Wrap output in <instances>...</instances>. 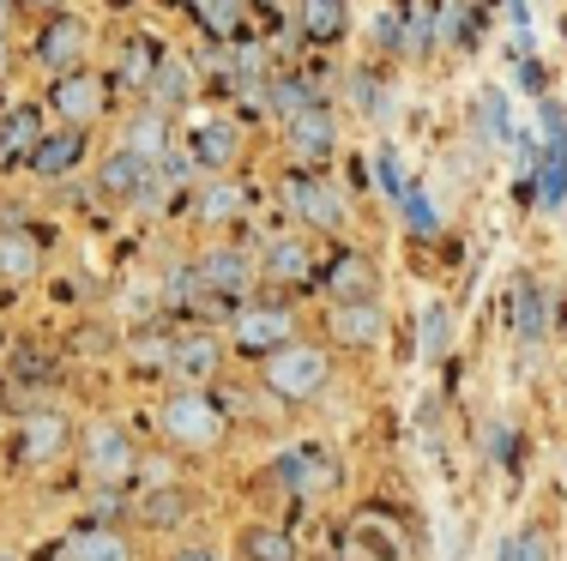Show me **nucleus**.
<instances>
[{"instance_id": "obj_1", "label": "nucleus", "mask_w": 567, "mask_h": 561, "mask_svg": "<svg viewBox=\"0 0 567 561\" xmlns=\"http://www.w3.org/2000/svg\"><path fill=\"white\" fill-rule=\"evenodd\" d=\"M145 417H152L157 447H164L169 459H187V465L224 459L229 440H236V423L224 417L212 386H164V393L145 405Z\"/></svg>"}, {"instance_id": "obj_2", "label": "nucleus", "mask_w": 567, "mask_h": 561, "mask_svg": "<svg viewBox=\"0 0 567 561\" xmlns=\"http://www.w3.org/2000/svg\"><path fill=\"white\" fill-rule=\"evenodd\" d=\"M332 555L339 561H423V526L404 501L362 496L344 507L339 531H332Z\"/></svg>"}, {"instance_id": "obj_3", "label": "nucleus", "mask_w": 567, "mask_h": 561, "mask_svg": "<svg viewBox=\"0 0 567 561\" xmlns=\"http://www.w3.org/2000/svg\"><path fill=\"white\" fill-rule=\"evenodd\" d=\"M79 411L61 405V398H43V405L19 411L12 429L0 435V453H7V471L12 477H55L61 465H73L79 453Z\"/></svg>"}, {"instance_id": "obj_4", "label": "nucleus", "mask_w": 567, "mask_h": 561, "mask_svg": "<svg viewBox=\"0 0 567 561\" xmlns=\"http://www.w3.org/2000/svg\"><path fill=\"white\" fill-rule=\"evenodd\" d=\"M254 381H260V393L272 398L278 411H308L320 405V398L332 393V381H339V351H332L327 339H290L284 351H272L266 363H254Z\"/></svg>"}, {"instance_id": "obj_5", "label": "nucleus", "mask_w": 567, "mask_h": 561, "mask_svg": "<svg viewBox=\"0 0 567 561\" xmlns=\"http://www.w3.org/2000/svg\"><path fill=\"white\" fill-rule=\"evenodd\" d=\"M85 489H140L145 484V447L121 417H85L73 453Z\"/></svg>"}, {"instance_id": "obj_6", "label": "nucleus", "mask_w": 567, "mask_h": 561, "mask_svg": "<svg viewBox=\"0 0 567 561\" xmlns=\"http://www.w3.org/2000/svg\"><path fill=\"white\" fill-rule=\"evenodd\" d=\"M206 513H212V496L194 477H157V484L133 489L127 526L140 531L145 543H182V538H194V526Z\"/></svg>"}, {"instance_id": "obj_7", "label": "nucleus", "mask_w": 567, "mask_h": 561, "mask_svg": "<svg viewBox=\"0 0 567 561\" xmlns=\"http://www.w3.org/2000/svg\"><path fill=\"white\" fill-rule=\"evenodd\" d=\"M224 339H229V356L254 368L272 351H284L290 339H302V320H296V309L284 297H254V302H241V309H229Z\"/></svg>"}, {"instance_id": "obj_8", "label": "nucleus", "mask_w": 567, "mask_h": 561, "mask_svg": "<svg viewBox=\"0 0 567 561\" xmlns=\"http://www.w3.org/2000/svg\"><path fill=\"white\" fill-rule=\"evenodd\" d=\"M284 211L302 236H350L357 211H350V194L339 187V176L327 169H290L284 181Z\"/></svg>"}, {"instance_id": "obj_9", "label": "nucleus", "mask_w": 567, "mask_h": 561, "mask_svg": "<svg viewBox=\"0 0 567 561\" xmlns=\"http://www.w3.org/2000/svg\"><path fill=\"white\" fill-rule=\"evenodd\" d=\"M194 272H199V284H206V297L218 302V309H241V302H254L260 297V266H254V253L236 242V236H206L194 253Z\"/></svg>"}, {"instance_id": "obj_10", "label": "nucleus", "mask_w": 567, "mask_h": 561, "mask_svg": "<svg viewBox=\"0 0 567 561\" xmlns=\"http://www.w3.org/2000/svg\"><path fill=\"white\" fill-rule=\"evenodd\" d=\"M110 103H115V85H110V73H97V66L55 73V79H49V91H43V110L55 115L61 127H85V133L110 115Z\"/></svg>"}, {"instance_id": "obj_11", "label": "nucleus", "mask_w": 567, "mask_h": 561, "mask_svg": "<svg viewBox=\"0 0 567 561\" xmlns=\"http://www.w3.org/2000/svg\"><path fill=\"white\" fill-rule=\"evenodd\" d=\"M0 386L24 398L19 411L43 405V398H61V386H66V356L55 351V344L19 339V344L7 351V368H0ZM19 411H12V417H19Z\"/></svg>"}, {"instance_id": "obj_12", "label": "nucleus", "mask_w": 567, "mask_h": 561, "mask_svg": "<svg viewBox=\"0 0 567 561\" xmlns=\"http://www.w3.org/2000/svg\"><path fill=\"white\" fill-rule=\"evenodd\" d=\"M320 339H327L339 356H374L386 339H393L386 297L381 302H327V314H320Z\"/></svg>"}, {"instance_id": "obj_13", "label": "nucleus", "mask_w": 567, "mask_h": 561, "mask_svg": "<svg viewBox=\"0 0 567 561\" xmlns=\"http://www.w3.org/2000/svg\"><path fill=\"white\" fill-rule=\"evenodd\" d=\"M229 339L224 326H175V351H169V386H218L229 374Z\"/></svg>"}, {"instance_id": "obj_14", "label": "nucleus", "mask_w": 567, "mask_h": 561, "mask_svg": "<svg viewBox=\"0 0 567 561\" xmlns=\"http://www.w3.org/2000/svg\"><path fill=\"white\" fill-rule=\"evenodd\" d=\"M254 266H260V297H284V290H315V236L302 230H278L266 236L260 253H254Z\"/></svg>"}, {"instance_id": "obj_15", "label": "nucleus", "mask_w": 567, "mask_h": 561, "mask_svg": "<svg viewBox=\"0 0 567 561\" xmlns=\"http://www.w3.org/2000/svg\"><path fill=\"white\" fill-rule=\"evenodd\" d=\"M315 290L327 302H381L386 278H381V260L362 248H332L327 260L315 266Z\"/></svg>"}, {"instance_id": "obj_16", "label": "nucleus", "mask_w": 567, "mask_h": 561, "mask_svg": "<svg viewBox=\"0 0 567 561\" xmlns=\"http://www.w3.org/2000/svg\"><path fill=\"white\" fill-rule=\"evenodd\" d=\"M169 351H175V320H140V326L121 332V368L133 386H169Z\"/></svg>"}, {"instance_id": "obj_17", "label": "nucleus", "mask_w": 567, "mask_h": 561, "mask_svg": "<svg viewBox=\"0 0 567 561\" xmlns=\"http://www.w3.org/2000/svg\"><path fill=\"white\" fill-rule=\"evenodd\" d=\"M91 187H97L110 206H157V164L140 152H127V145H115L110 157L97 164V176H91Z\"/></svg>"}, {"instance_id": "obj_18", "label": "nucleus", "mask_w": 567, "mask_h": 561, "mask_svg": "<svg viewBox=\"0 0 567 561\" xmlns=\"http://www.w3.org/2000/svg\"><path fill=\"white\" fill-rule=\"evenodd\" d=\"M513 339H519V351H544L549 339L561 332V309L556 297H549V284L537 272H519L513 278Z\"/></svg>"}, {"instance_id": "obj_19", "label": "nucleus", "mask_w": 567, "mask_h": 561, "mask_svg": "<svg viewBox=\"0 0 567 561\" xmlns=\"http://www.w3.org/2000/svg\"><path fill=\"white\" fill-rule=\"evenodd\" d=\"M55 550L61 561H152L133 526H97V519H73Z\"/></svg>"}, {"instance_id": "obj_20", "label": "nucleus", "mask_w": 567, "mask_h": 561, "mask_svg": "<svg viewBox=\"0 0 567 561\" xmlns=\"http://www.w3.org/2000/svg\"><path fill=\"white\" fill-rule=\"evenodd\" d=\"M85 55H91V24L79 12H49L43 31L31 37V61L43 73H73V66H85Z\"/></svg>"}, {"instance_id": "obj_21", "label": "nucleus", "mask_w": 567, "mask_h": 561, "mask_svg": "<svg viewBox=\"0 0 567 561\" xmlns=\"http://www.w3.org/2000/svg\"><path fill=\"white\" fill-rule=\"evenodd\" d=\"M284 152H290L296 169H327L339 157V115L320 103V110H302L284 122Z\"/></svg>"}, {"instance_id": "obj_22", "label": "nucleus", "mask_w": 567, "mask_h": 561, "mask_svg": "<svg viewBox=\"0 0 567 561\" xmlns=\"http://www.w3.org/2000/svg\"><path fill=\"white\" fill-rule=\"evenodd\" d=\"M187 218L206 236H224L229 224H241L248 218V187H241V176H199V187L187 194Z\"/></svg>"}, {"instance_id": "obj_23", "label": "nucleus", "mask_w": 567, "mask_h": 561, "mask_svg": "<svg viewBox=\"0 0 567 561\" xmlns=\"http://www.w3.org/2000/svg\"><path fill=\"white\" fill-rule=\"evenodd\" d=\"M229 555L236 561H302V538H296V526H278V519H241L229 531Z\"/></svg>"}, {"instance_id": "obj_24", "label": "nucleus", "mask_w": 567, "mask_h": 561, "mask_svg": "<svg viewBox=\"0 0 567 561\" xmlns=\"http://www.w3.org/2000/svg\"><path fill=\"white\" fill-rule=\"evenodd\" d=\"M85 152H91V133L85 127H49L43 139L31 145L24 169H31L37 181H66L79 164H85Z\"/></svg>"}, {"instance_id": "obj_25", "label": "nucleus", "mask_w": 567, "mask_h": 561, "mask_svg": "<svg viewBox=\"0 0 567 561\" xmlns=\"http://www.w3.org/2000/svg\"><path fill=\"white\" fill-rule=\"evenodd\" d=\"M49 272V253L43 242H37L24 224H0V290H24V284H37V278Z\"/></svg>"}, {"instance_id": "obj_26", "label": "nucleus", "mask_w": 567, "mask_h": 561, "mask_svg": "<svg viewBox=\"0 0 567 561\" xmlns=\"http://www.w3.org/2000/svg\"><path fill=\"white\" fill-rule=\"evenodd\" d=\"M187 157L199 164V176H229L241 157V127L212 115V122H194L187 127Z\"/></svg>"}, {"instance_id": "obj_27", "label": "nucleus", "mask_w": 567, "mask_h": 561, "mask_svg": "<svg viewBox=\"0 0 567 561\" xmlns=\"http://www.w3.org/2000/svg\"><path fill=\"white\" fill-rule=\"evenodd\" d=\"M477 453H483L489 465H502L507 484H519V477L532 471V435H525L513 417H502V411H495V417H483V429H477Z\"/></svg>"}, {"instance_id": "obj_28", "label": "nucleus", "mask_w": 567, "mask_h": 561, "mask_svg": "<svg viewBox=\"0 0 567 561\" xmlns=\"http://www.w3.org/2000/svg\"><path fill=\"white\" fill-rule=\"evenodd\" d=\"M145 97H152V110H187V103L199 97V61H187V55H164L157 61V73H152V85H145Z\"/></svg>"}, {"instance_id": "obj_29", "label": "nucleus", "mask_w": 567, "mask_h": 561, "mask_svg": "<svg viewBox=\"0 0 567 561\" xmlns=\"http://www.w3.org/2000/svg\"><path fill=\"white\" fill-rule=\"evenodd\" d=\"M43 133H49V110H43V103H12V110L0 115V169L24 164Z\"/></svg>"}, {"instance_id": "obj_30", "label": "nucleus", "mask_w": 567, "mask_h": 561, "mask_svg": "<svg viewBox=\"0 0 567 561\" xmlns=\"http://www.w3.org/2000/svg\"><path fill=\"white\" fill-rule=\"evenodd\" d=\"M495 561H561V531L549 513H532L525 526H513L502 538V555Z\"/></svg>"}, {"instance_id": "obj_31", "label": "nucleus", "mask_w": 567, "mask_h": 561, "mask_svg": "<svg viewBox=\"0 0 567 561\" xmlns=\"http://www.w3.org/2000/svg\"><path fill=\"white\" fill-rule=\"evenodd\" d=\"M296 24L308 43H344L350 37V0H296Z\"/></svg>"}, {"instance_id": "obj_32", "label": "nucleus", "mask_w": 567, "mask_h": 561, "mask_svg": "<svg viewBox=\"0 0 567 561\" xmlns=\"http://www.w3.org/2000/svg\"><path fill=\"white\" fill-rule=\"evenodd\" d=\"M320 91L308 85L302 73H266V110L278 115V122H290V115H302V110H320Z\"/></svg>"}, {"instance_id": "obj_33", "label": "nucleus", "mask_w": 567, "mask_h": 561, "mask_svg": "<svg viewBox=\"0 0 567 561\" xmlns=\"http://www.w3.org/2000/svg\"><path fill=\"white\" fill-rule=\"evenodd\" d=\"M121 145H127V152H140V157H164L169 145H175V127H169V115L164 110H145V115H133L127 127H121Z\"/></svg>"}, {"instance_id": "obj_34", "label": "nucleus", "mask_w": 567, "mask_h": 561, "mask_svg": "<svg viewBox=\"0 0 567 561\" xmlns=\"http://www.w3.org/2000/svg\"><path fill=\"white\" fill-rule=\"evenodd\" d=\"M416 339H423V363L441 368L453 356V309L447 302H429L423 320H416Z\"/></svg>"}, {"instance_id": "obj_35", "label": "nucleus", "mask_w": 567, "mask_h": 561, "mask_svg": "<svg viewBox=\"0 0 567 561\" xmlns=\"http://www.w3.org/2000/svg\"><path fill=\"white\" fill-rule=\"evenodd\" d=\"M157 49L152 43H121V61H115V73H110V85H127V91H145L152 85V73H157Z\"/></svg>"}, {"instance_id": "obj_36", "label": "nucleus", "mask_w": 567, "mask_h": 561, "mask_svg": "<svg viewBox=\"0 0 567 561\" xmlns=\"http://www.w3.org/2000/svg\"><path fill=\"white\" fill-rule=\"evenodd\" d=\"M399 211H404V230H411V236H429V242L441 236V206L423 194V187H404Z\"/></svg>"}, {"instance_id": "obj_37", "label": "nucleus", "mask_w": 567, "mask_h": 561, "mask_svg": "<svg viewBox=\"0 0 567 561\" xmlns=\"http://www.w3.org/2000/svg\"><path fill=\"white\" fill-rule=\"evenodd\" d=\"M206 37H236L241 31V0H187Z\"/></svg>"}, {"instance_id": "obj_38", "label": "nucleus", "mask_w": 567, "mask_h": 561, "mask_svg": "<svg viewBox=\"0 0 567 561\" xmlns=\"http://www.w3.org/2000/svg\"><path fill=\"white\" fill-rule=\"evenodd\" d=\"M477 115H483V139H489V145H495V139H507V127H513V122H507V97H502L495 85H489V91H477Z\"/></svg>"}, {"instance_id": "obj_39", "label": "nucleus", "mask_w": 567, "mask_h": 561, "mask_svg": "<svg viewBox=\"0 0 567 561\" xmlns=\"http://www.w3.org/2000/svg\"><path fill=\"white\" fill-rule=\"evenodd\" d=\"M369 37H374L381 55H399V49H404V19L393 7H381V12H374V24H369Z\"/></svg>"}, {"instance_id": "obj_40", "label": "nucleus", "mask_w": 567, "mask_h": 561, "mask_svg": "<svg viewBox=\"0 0 567 561\" xmlns=\"http://www.w3.org/2000/svg\"><path fill=\"white\" fill-rule=\"evenodd\" d=\"M157 561H224V550L212 538H182V543H164Z\"/></svg>"}, {"instance_id": "obj_41", "label": "nucleus", "mask_w": 567, "mask_h": 561, "mask_svg": "<svg viewBox=\"0 0 567 561\" xmlns=\"http://www.w3.org/2000/svg\"><path fill=\"white\" fill-rule=\"evenodd\" d=\"M374 181H381V194H386V199H404V181H399V157H393V145H381V152H374Z\"/></svg>"}, {"instance_id": "obj_42", "label": "nucleus", "mask_w": 567, "mask_h": 561, "mask_svg": "<svg viewBox=\"0 0 567 561\" xmlns=\"http://www.w3.org/2000/svg\"><path fill=\"white\" fill-rule=\"evenodd\" d=\"M24 7H37V12H61V0H24Z\"/></svg>"}, {"instance_id": "obj_43", "label": "nucleus", "mask_w": 567, "mask_h": 561, "mask_svg": "<svg viewBox=\"0 0 567 561\" xmlns=\"http://www.w3.org/2000/svg\"><path fill=\"white\" fill-rule=\"evenodd\" d=\"M7 19H12V0H0V37H7Z\"/></svg>"}, {"instance_id": "obj_44", "label": "nucleus", "mask_w": 567, "mask_h": 561, "mask_svg": "<svg viewBox=\"0 0 567 561\" xmlns=\"http://www.w3.org/2000/svg\"><path fill=\"white\" fill-rule=\"evenodd\" d=\"M0 351H7V320H0Z\"/></svg>"}, {"instance_id": "obj_45", "label": "nucleus", "mask_w": 567, "mask_h": 561, "mask_svg": "<svg viewBox=\"0 0 567 561\" xmlns=\"http://www.w3.org/2000/svg\"><path fill=\"white\" fill-rule=\"evenodd\" d=\"M0 561H12V555H7V550H0Z\"/></svg>"}, {"instance_id": "obj_46", "label": "nucleus", "mask_w": 567, "mask_h": 561, "mask_svg": "<svg viewBox=\"0 0 567 561\" xmlns=\"http://www.w3.org/2000/svg\"><path fill=\"white\" fill-rule=\"evenodd\" d=\"M115 7H127V0H115Z\"/></svg>"}, {"instance_id": "obj_47", "label": "nucleus", "mask_w": 567, "mask_h": 561, "mask_svg": "<svg viewBox=\"0 0 567 561\" xmlns=\"http://www.w3.org/2000/svg\"><path fill=\"white\" fill-rule=\"evenodd\" d=\"M0 417H7V411H0ZM0 435H7V429H0Z\"/></svg>"}]
</instances>
